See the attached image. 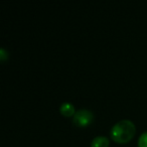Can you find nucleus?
<instances>
[{"mask_svg":"<svg viewBox=\"0 0 147 147\" xmlns=\"http://www.w3.org/2000/svg\"><path fill=\"white\" fill-rule=\"evenodd\" d=\"M136 133V127L130 120H121L111 129V138L117 143L125 144L132 140Z\"/></svg>","mask_w":147,"mask_h":147,"instance_id":"obj_1","label":"nucleus"},{"mask_svg":"<svg viewBox=\"0 0 147 147\" xmlns=\"http://www.w3.org/2000/svg\"><path fill=\"white\" fill-rule=\"evenodd\" d=\"M94 120V115L91 111L86 109H81L77 111L76 114L73 117L74 124L78 127H86L90 125Z\"/></svg>","mask_w":147,"mask_h":147,"instance_id":"obj_2","label":"nucleus"},{"mask_svg":"<svg viewBox=\"0 0 147 147\" xmlns=\"http://www.w3.org/2000/svg\"><path fill=\"white\" fill-rule=\"evenodd\" d=\"M59 112L65 117H74V115L76 114L75 107L71 103H63L59 108Z\"/></svg>","mask_w":147,"mask_h":147,"instance_id":"obj_3","label":"nucleus"},{"mask_svg":"<svg viewBox=\"0 0 147 147\" xmlns=\"http://www.w3.org/2000/svg\"><path fill=\"white\" fill-rule=\"evenodd\" d=\"M109 139L104 136H98L93 139L91 147H109Z\"/></svg>","mask_w":147,"mask_h":147,"instance_id":"obj_4","label":"nucleus"},{"mask_svg":"<svg viewBox=\"0 0 147 147\" xmlns=\"http://www.w3.org/2000/svg\"><path fill=\"white\" fill-rule=\"evenodd\" d=\"M138 147H147V132L141 134L138 139Z\"/></svg>","mask_w":147,"mask_h":147,"instance_id":"obj_5","label":"nucleus"},{"mask_svg":"<svg viewBox=\"0 0 147 147\" xmlns=\"http://www.w3.org/2000/svg\"><path fill=\"white\" fill-rule=\"evenodd\" d=\"M9 57V53L8 51H6V49H0V61H6V59H8Z\"/></svg>","mask_w":147,"mask_h":147,"instance_id":"obj_6","label":"nucleus"}]
</instances>
